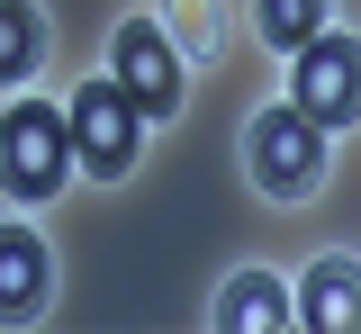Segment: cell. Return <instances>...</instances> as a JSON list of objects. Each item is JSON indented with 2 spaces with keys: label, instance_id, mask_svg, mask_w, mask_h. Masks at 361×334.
I'll return each instance as SVG.
<instances>
[{
  "label": "cell",
  "instance_id": "obj_6",
  "mask_svg": "<svg viewBox=\"0 0 361 334\" xmlns=\"http://www.w3.org/2000/svg\"><path fill=\"white\" fill-rule=\"evenodd\" d=\"M54 289V262H45L37 226H0V326H27Z\"/></svg>",
  "mask_w": 361,
  "mask_h": 334
},
{
  "label": "cell",
  "instance_id": "obj_1",
  "mask_svg": "<svg viewBox=\"0 0 361 334\" xmlns=\"http://www.w3.org/2000/svg\"><path fill=\"white\" fill-rule=\"evenodd\" d=\"M63 181H73V127H63V109L54 99H9V118H0V190L45 208Z\"/></svg>",
  "mask_w": 361,
  "mask_h": 334
},
{
  "label": "cell",
  "instance_id": "obj_7",
  "mask_svg": "<svg viewBox=\"0 0 361 334\" xmlns=\"http://www.w3.org/2000/svg\"><path fill=\"white\" fill-rule=\"evenodd\" d=\"M289 316L298 326H361V262H343V253H325V262H307V280H298V298H289Z\"/></svg>",
  "mask_w": 361,
  "mask_h": 334
},
{
  "label": "cell",
  "instance_id": "obj_11",
  "mask_svg": "<svg viewBox=\"0 0 361 334\" xmlns=\"http://www.w3.org/2000/svg\"><path fill=\"white\" fill-rule=\"evenodd\" d=\"M253 27H262L280 54H298L316 27H334V0H253Z\"/></svg>",
  "mask_w": 361,
  "mask_h": 334
},
{
  "label": "cell",
  "instance_id": "obj_9",
  "mask_svg": "<svg viewBox=\"0 0 361 334\" xmlns=\"http://www.w3.org/2000/svg\"><path fill=\"white\" fill-rule=\"evenodd\" d=\"M37 63H45V18H37V0H0V91L37 82Z\"/></svg>",
  "mask_w": 361,
  "mask_h": 334
},
{
  "label": "cell",
  "instance_id": "obj_10",
  "mask_svg": "<svg viewBox=\"0 0 361 334\" xmlns=\"http://www.w3.org/2000/svg\"><path fill=\"white\" fill-rule=\"evenodd\" d=\"M163 37L180 46V63H208L226 46V0H163Z\"/></svg>",
  "mask_w": 361,
  "mask_h": 334
},
{
  "label": "cell",
  "instance_id": "obj_3",
  "mask_svg": "<svg viewBox=\"0 0 361 334\" xmlns=\"http://www.w3.org/2000/svg\"><path fill=\"white\" fill-rule=\"evenodd\" d=\"M63 127H73V172H90V181H127V172H135L145 109H135L109 73H99V82H82V91L63 99Z\"/></svg>",
  "mask_w": 361,
  "mask_h": 334
},
{
  "label": "cell",
  "instance_id": "obj_2",
  "mask_svg": "<svg viewBox=\"0 0 361 334\" xmlns=\"http://www.w3.org/2000/svg\"><path fill=\"white\" fill-rule=\"evenodd\" d=\"M244 172H253L262 199H316V181H325V127H316L298 99L262 109L244 127Z\"/></svg>",
  "mask_w": 361,
  "mask_h": 334
},
{
  "label": "cell",
  "instance_id": "obj_5",
  "mask_svg": "<svg viewBox=\"0 0 361 334\" xmlns=\"http://www.w3.org/2000/svg\"><path fill=\"white\" fill-rule=\"evenodd\" d=\"M109 82H118L145 118H180V46L163 37V18H127V27H118Z\"/></svg>",
  "mask_w": 361,
  "mask_h": 334
},
{
  "label": "cell",
  "instance_id": "obj_4",
  "mask_svg": "<svg viewBox=\"0 0 361 334\" xmlns=\"http://www.w3.org/2000/svg\"><path fill=\"white\" fill-rule=\"evenodd\" d=\"M289 99L307 109L325 136H334V127H353V118H361V37L316 27L307 46L289 54Z\"/></svg>",
  "mask_w": 361,
  "mask_h": 334
},
{
  "label": "cell",
  "instance_id": "obj_8",
  "mask_svg": "<svg viewBox=\"0 0 361 334\" xmlns=\"http://www.w3.org/2000/svg\"><path fill=\"white\" fill-rule=\"evenodd\" d=\"M217 326L226 334H271V326H298V316H289V289L271 280V271H235L217 289Z\"/></svg>",
  "mask_w": 361,
  "mask_h": 334
}]
</instances>
